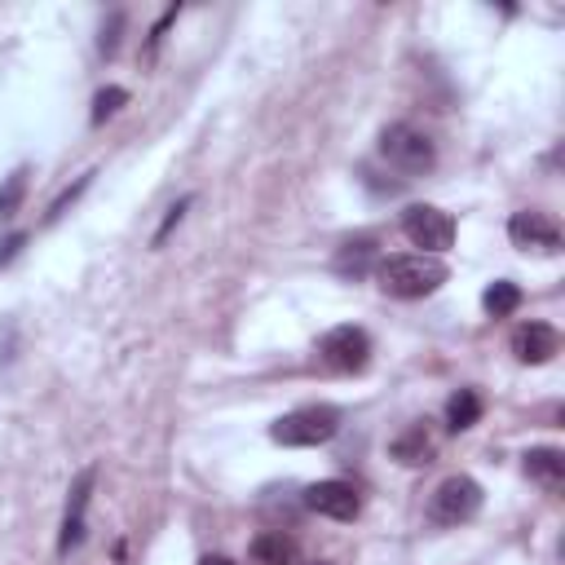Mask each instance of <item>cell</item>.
Listing matches in <instances>:
<instances>
[{
    "label": "cell",
    "instance_id": "cell-1",
    "mask_svg": "<svg viewBox=\"0 0 565 565\" xmlns=\"http://www.w3.org/2000/svg\"><path fill=\"white\" fill-rule=\"evenodd\" d=\"M446 279H450L446 261H442V257H424V252L385 257V261L376 266V283H380V292H385V296H398V301L433 296Z\"/></svg>",
    "mask_w": 565,
    "mask_h": 565
},
{
    "label": "cell",
    "instance_id": "cell-2",
    "mask_svg": "<svg viewBox=\"0 0 565 565\" xmlns=\"http://www.w3.org/2000/svg\"><path fill=\"white\" fill-rule=\"evenodd\" d=\"M380 155H385L389 168H398L402 177H424V173H433V164H437L433 138H428L424 129H415V125H389V129L380 133Z\"/></svg>",
    "mask_w": 565,
    "mask_h": 565
},
{
    "label": "cell",
    "instance_id": "cell-3",
    "mask_svg": "<svg viewBox=\"0 0 565 565\" xmlns=\"http://www.w3.org/2000/svg\"><path fill=\"white\" fill-rule=\"evenodd\" d=\"M341 433V411L336 407H301L270 424V437L279 446H322Z\"/></svg>",
    "mask_w": 565,
    "mask_h": 565
},
{
    "label": "cell",
    "instance_id": "cell-4",
    "mask_svg": "<svg viewBox=\"0 0 565 565\" xmlns=\"http://www.w3.org/2000/svg\"><path fill=\"white\" fill-rule=\"evenodd\" d=\"M482 513V486L464 473L446 478L433 495H428V521L433 526H464Z\"/></svg>",
    "mask_w": 565,
    "mask_h": 565
},
{
    "label": "cell",
    "instance_id": "cell-5",
    "mask_svg": "<svg viewBox=\"0 0 565 565\" xmlns=\"http://www.w3.org/2000/svg\"><path fill=\"white\" fill-rule=\"evenodd\" d=\"M318 363H322L327 372H341V376L363 372V367L372 363V336H367L363 327H354V322L331 327L322 341H318Z\"/></svg>",
    "mask_w": 565,
    "mask_h": 565
},
{
    "label": "cell",
    "instance_id": "cell-6",
    "mask_svg": "<svg viewBox=\"0 0 565 565\" xmlns=\"http://www.w3.org/2000/svg\"><path fill=\"white\" fill-rule=\"evenodd\" d=\"M402 235L424 257H437V252H446L450 244H456V221H450V212H442L433 203H411L402 212Z\"/></svg>",
    "mask_w": 565,
    "mask_h": 565
},
{
    "label": "cell",
    "instance_id": "cell-7",
    "mask_svg": "<svg viewBox=\"0 0 565 565\" xmlns=\"http://www.w3.org/2000/svg\"><path fill=\"white\" fill-rule=\"evenodd\" d=\"M508 235L526 252H543V257H556L561 252V231H556V221L548 212H517L508 221Z\"/></svg>",
    "mask_w": 565,
    "mask_h": 565
},
{
    "label": "cell",
    "instance_id": "cell-8",
    "mask_svg": "<svg viewBox=\"0 0 565 565\" xmlns=\"http://www.w3.org/2000/svg\"><path fill=\"white\" fill-rule=\"evenodd\" d=\"M305 508L318 513V517H331V521H354L363 499H358V491L350 482H314L305 491Z\"/></svg>",
    "mask_w": 565,
    "mask_h": 565
},
{
    "label": "cell",
    "instance_id": "cell-9",
    "mask_svg": "<svg viewBox=\"0 0 565 565\" xmlns=\"http://www.w3.org/2000/svg\"><path fill=\"white\" fill-rule=\"evenodd\" d=\"M93 482H97V469H80V478L71 482V495H67V517H62V534H58V556H67L71 548H80L84 539V513H89V495H93Z\"/></svg>",
    "mask_w": 565,
    "mask_h": 565
},
{
    "label": "cell",
    "instance_id": "cell-10",
    "mask_svg": "<svg viewBox=\"0 0 565 565\" xmlns=\"http://www.w3.org/2000/svg\"><path fill=\"white\" fill-rule=\"evenodd\" d=\"M513 354L521 363H530V367H543V363H552L561 354V336L548 322H521L513 331Z\"/></svg>",
    "mask_w": 565,
    "mask_h": 565
},
{
    "label": "cell",
    "instance_id": "cell-11",
    "mask_svg": "<svg viewBox=\"0 0 565 565\" xmlns=\"http://www.w3.org/2000/svg\"><path fill=\"white\" fill-rule=\"evenodd\" d=\"M433 450H437V442H433L428 424L420 420V424H411L402 437H393L389 456H393L398 464H407V469H420V464H428V460H433Z\"/></svg>",
    "mask_w": 565,
    "mask_h": 565
},
{
    "label": "cell",
    "instance_id": "cell-12",
    "mask_svg": "<svg viewBox=\"0 0 565 565\" xmlns=\"http://www.w3.org/2000/svg\"><path fill=\"white\" fill-rule=\"evenodd\" d=\"M526 473L530 482H539L543 491H561L565 486V456L552 446H539V450H526Z\"/></svg>",
    "mask_w": 565,
    "mask_h": 565
},
{
    "label": "cell",
    "instance_id": "cell-13",
    "mask_svg": "<svg viewBox=\"0 0 565 565\" xmlns=\"http://www.w3.org/2000/svg\"><path fill=\"white\" fill-rule=\"evenodd\" d=\"M372 266H376V239H350V244H341V252L331 261V270L341 279H363Z\"/></svg>",
    "mask_w": 565,
    "mask_h": 565
},
{
    "label": "cell",
    "instance_id": "cell-14",
    "mask_svg": "<svg viewBox=\"0 0 565 565\" xmlns=\"http://www.w3.org/2000/svg\"><path fill=\"white\" fill-rule=\"evenodd\" d=\"M252 561L257 565H296V543L283 530H266L252 539Z\"/></svg>",
    "mask_w": 565,
    "mask_h": 565
},
{
    "label": "cell",
    "instance_id": "cell-15",
    "mask_svg": "<svg viewBox=\"0 0 565 565\" xmlns=\"http://www.w3.org/2000/svg\"><path fill=\"white\" fill-rule=\"evenodd\" d=\"M478 420H482V398H478L473 389L450 393V402H446V428H450V433H464V428H473Z\"/></svg>",
    "mask_w": 565,
    "mask_h": 565
},
{
    "label": "cell",
    "instance_id": "cell-16",
    "mask_svg": "<svg viewBox=\"0 0 565 565\" xmlns=\"http://www.w3.org/2000/svg\"><path fill=\"white\" fill-rule=\"evenodd\" d=\"M482 309H486L491 318H508V314H517V309H521V287H517V283H508V279L491 283V287H486V296H482Z\"/></svg>",
    "mask_w": 565,
    "mask_h": 565
},
{
    "label": "cell",
    "instance_id": "cell-17",
    "mask_svg": "<svg viewBox=\"0 0 565 565\" xmlns=\"http://www.w3.org/2000/svg\"><path fill=\"white\" fill-rule=\"evenodd\" d=\"M23 195H27V168H14L5 177V186H0V216H14L19 203H23Z\"/></svg>",
    "mask_w": 565,
    "mask_h": 565
},
{
    "label": "cell",
    "instance_id": "cell-18",
    "mask_svg": "<svg viewBox=\"0 0 565 565\" xmlns=\"http://www.w3.org/2000/svg\"><path fill=\"white\" fill-rule=\"evenodd\" d=\"M129 102V89H120V84H110V89H102L97 97H93V125H102V120H110L116 110Z\"/></svg>",
    "mask_w": 565,
    "mask_h": 565
},
{
    "label": "cell",
    "instance_id": "cell-19",
    "mask_svg": "<svg viewBox=\"0 0 565 565\" xmlns=\"http://www.w3.org/2000/svg\"><path fill=\"white\" fill-rule=\"evenodd\" d=\"M89 181H93V173H84V177H80V181H75L71 190H62V195H58V199L49 203V216H45V221H58V216H62V212H67V208H71V203H75V199H80V195L89 190Z\"/></svg>",
    "mask_w": 565,
    "mask_h": 565
},
{
    "label": "cell",
    "instance_id": "cell-20",
    "mask_svg": "<svg viewBox=\"0 0 565 565\" xmlns=\"http://www.w3.org/2000/svg\"><path fill=\"white\" fill-rule=\"evenodd\" d=\"M190 203H195V199L186 195V199H177V203L168 208V216H164V225H160V231H155V248H164V239H168V235L177 231V225H181V216H186V208H190Z\"/></svg>",
    "mask_w": 565,
    "mask_h": 565
},
{
    "label": "cell",
    "instance_id": "cell-21",
    "mask_svg": "<svg viewBox=\"0 0 565 565\" xmlns=\"http://www.w3.org/2000/svg\"><path fill=\"white\" fill-rule=\"evenodd\" d=\"M120 32H125V14H110V23L102 27V40H97V49H102L106 58H116V49H120Z\"/></svg>",
    "mask_w": 565,
    "mask_h": 565
},
{
    "label": "cell",
    "instance_id": "cell-22",
    "mask_svg": "<svg viewBox=\"0 0 565 565\" xmlns=\"http://www.w3.org/2000/svg\"><path fill=\"white\" fill-rule=\"evenodd\" d=\"M177 14H181V5H173V10H168V14H164L155 27H151V40H146V62L160 54V40H164V36H168V27L177 23Z\"/></svg>",
    "mask_w": 565,
    "mask_h": 565
},
{
    "label": "cell",
    "instance_id": "cell-23",
    "mask_svg": "<svg viewBox=\"0 0 565 565\" xmlns=\"http://www.w3.org/2000/svg\"><path fill=\"white\" fill-rule=\"evenodd\" d=\"M23 244H27V235H10L5 244H0V266H10V261L19 257V248H23Z\"/></svg>",
    "mask_w": 565,
    "mask_h": 565
},
{
    "label": "cell",
    "instance_id": "cell-24",
    "mask_svg": "<svg viewBox=\"0 0 565 565\" xmlns=\"http://www.w3.org/2000/svg\"><path fill=\"white\" fill-rule=\"evenodd\" d=\"M199 565H235V561H231V556H203Z\"/></svg>",
    "mask_w": 565,
    "mask_h": 565
},
{
    "label": "cell",
    "instance_id": "cell-25",
    "mask_svg": "<svg viewBox=\"0 0 565 565\" xmlns=\"http://www.w3.org/2000/svg\"><path fill=\"white\" fill-rule=\"evenodd\" d=\"M116 565H125V543H116Z\"/></svg>",
    "mask_w": 565,
    "mask_h": 565
},
{
    "label": "cell",
    "instance_id": "cell-26",
    "mask_svg": "<svg viewBox=\"0 0 565 565\" xmlns=\"http://www.w3.org/2000/svg\"><path fill=\"white\" fill-rule=\"evenodd\" d=\"M296 565H327V561H296Z\"/></svg>",
    "mask_w": 565,
    "mask_h": 565
}]
</instances>
